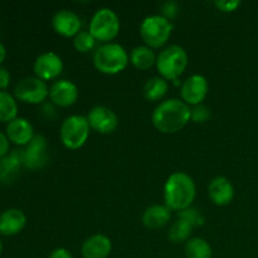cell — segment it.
Instances as JSON below:
<instances>
[{
	"instance_id": "obj_1",
	"label": "cell",
	"mask_w": 258,
	"mask_h": 258,
	"mask_svg": "<svg viewBox=\"0 0 258 258\" xmlns=\"http://www.w3.org/2000/svg\"><path fill=\"white\" fill-rule=\"evenodd\" d=\"M151 121L161 134L179 133L190 121V107L184 101L169 98L156 106Z\"/></svg>"
},
{
	"instance_id": "obj_2",
	"label": "cell",
	"mask_w": 258,
	"mask_h": 258,
	"mask_svg": "<svg viewBox=\"0 0 258 258\" xmlns=\"http://www.w3.org/2000/svg\"><path fill=\"white\" fill-rule=\"evenodd\" d=\"M197 196V186L193 178L184 171L173 173L164 186L165 206L170 211L181 212L191 207Z\"/></svg>"
},
{
	"instance_id": "obj_3",
	"label": "cell",
	"mask_w": 258,
	"mask_h": 258,
	"mask_svg": "<svg viewBox=\"0 0 258 258\" xmlns=\"http://www.w3.org/2000/svg\"><path fill=\"white\" fill-rule=\"evenodd\" d=\"M130 62V55L122 45L117 43H105L96 49L93 64L98 72L115 76L125 71Z\"/></svg>"
},
{
	"instance_id": "obj_4",
	"label": "cell",
	"mask_w": 258,
	"mask_h": 258,
	"mask_svg": "<svg viewBox=\"0 0 258 258\" xmlns=\"http://www.w3.org/2000/svg\"><path fill=\"white\" fill-rule=\"evenodd\" d=\"M188 67V53L180 45H169L160 50L156 58V68L166 81H178Z\"/></svg>"
},
{
	"instance_id": "obj_5",
	"label": "cell",
	"mask_w": 258,
	"mask_h": 258,
	"mask_svg": "<svg viewBox=\"0 0 258 258\" xmlns=\"http://www.w3.org/2000/svg\"><path fill=\"white\" fill-rule=\"evenodd\" d=\"M173 32V23L163 15H150L140 25V35L145 45L151 49L161 48L168 43Z\"/></svg>"
},
{
	"instance_id": "obj_6",
	"label": "cell",
	"mask_w": 258,
	"mask_h": 258,
	"mask_svg": "<svg viewBox=\"0 0 258 258\" xmlns=\"http://www.w3.org/2000/svg\"><path fill=\"white\" fill-rule=\"evenodd\" d=\"M90 130V123L86 116L72 115L66 118L60 126V141L70 150H78L88 140Z\"/></svg>"
},
{
	"instance_id": "obj_7",
	"label": "cell",
	"mask_w": 258,
	"mask_h": 258,
	"mask_svg": "<svg viewBox=\"0 0 258 258\" xmlns=\"http://www.w3.org/2000/svg\"><path fill=\"white\" fill-rule=\"evenodd\" d=\"M88 32L98 42L111 43L120 32V19L112 9L101 8L93 14Z\"/></svg>"
},
{
	"instance_id": "obj_8",
	"label": "cell",
	"mask_w": 258,
	"mask_h": 258,
	"mask_svg": "<svg viewBox=\"0 0 258 258\" xmlns=\"http://www.w3.org/2000/svg\"><path fill=\"white\" fill-rule=\"evenodd\" d=\"M14 95L18 100L23 101V102L37 105V103H42L43 101H45V98L49 96V87L47 86L45 81L40 80V78L25 77L15 85Z\"/></svg>"
},
{
	"instance_id": "obj_9",
	"label": "cell",
	"mask_w": 258,
	"mask_h": 258,
	"mask_svg": "<svg viewBox=\"0 0 258 258\" xmlns=\"http://www.w3.org/2000/svg\"><path fill=\"white\" fill-rule=\"evenodd\" d=\"M208 81L202 75H193L186 78L180 87L181 101L190 106L202 105L208 95Z\"/></svg>"
},
{
	"instance_id": "obj_10",
	"label": "cell",
	"mask_w": 258,
	"mask_h": 258,
	"mask_svg": "<svg viewBox=\"0 0 258 258\" xmlns=\"http://www.w3.org/2000/svg\"><path fill=\"white\" fill-rule=\"evenodd\" d=\"M86 117L90 127L102 135H110L118 127L117 115L106 106H96L91 108Z\"/></svg>"
},
{
	"instance_id": "obj_11",
	"label": "cell",
	"mask_w": 258,
	"mask_h": 258,
	"mask_svg": "<svg viewBox=\"0 0 258 258\" xmlns=\"http://www.w3.org/2000/svg\"><path fill=\"white\" fill-rule=\"evenodd\" d=\"M48 161L47 139L42 135H34L25 150H23V164L28 169L37 170L43 168Z\"/></svg>"
},
{
	"instance_id": "obj_12",
	"label": "cell",
	"mask_w": 258,
	"mask_h": 258,
	"mask_svg": "<svg viewBox=\"0 0 258 258\" xmlns=\"http://www.w3.org/2000/svg\"><path fill=\"white\" fill-rule=\"evenodd\" d=\"M35 76L43 81H50L57 78L63 71V60L57 53L45 52L38 55L33 64Z\"/></svg>"
},
{
	"instance_id": "obj_13",
	"label": "cell",
	"mask_w": 258,
	"mask_h": 258,
	"mask_svg": "<svg viewBox=\"0 0 258 258\" xmlns=\"http://www.w3.org/2000/svg\"><path fill=\"white\" fill-rule=\"evenodd\" d=\"M80 96L78 87L68 80L55 81L49 88V98L53 105L59 107H70L75 105Z\"/></svg>"
},
{
	"instance_id": "obj_14",
	"label": "cell",
	"mask_w": 258,
	"mask_h": 258,
	"mask_svg": "<svg viewBox=\"0 0 258 258\" xmlns=\"http://www.w3.org/2000/svg\"><path fill=\"white\" fill-rule=\"evenodd\" d=\"M80 17L71 10L62 9L53 15L52 27L57 34L66 38H75L81 32Z\"/></svg>"
},
{
	"instance_id": "obj_15",
	"label": "cell",
	"mask_w": 258,
	"mask_h": 258,
	"mask_svg": "<svg viewBox=\"0 0 258 258\" xmlns=\"http://www.w3.org/2000/svg\"><path fill=\"white\" fill-rule=\"evenodd\" d=\"M209 199L218 207H226L234 198V186L226 176H216L208 185Z\"/></svg>"
},
{
	"instance_id": "obj_16",
	"label": "cell",
	"mask_w": 258,
	"mask_h": 258,
	"mask_svg": "<svg viewBox=\"0 0 258 258\" xmlns=\"http://www.w3.org/2000/svg\"><path fill=\"white\" fill-rule=\"evenodd\" d=\"M112 251V242L105 234H93L83 242L81 253L83 258H107Z\"/></svg>"
},
{
	"instance_id": "obj_17",
	"label": "cell",
	"mask_w": 258,
	"mask_h": 258,
	"mask_svg": "<svg viewBox=\"0 0 258 258\" xmlns=\"http://www.w3.org/2000/svg\"><path fill=\"white\" fill-rule=\"evenodd\" d=\"M23 164V150H13L0 159V183L12 184L19 176Z\"/></svg>"
},
{
	"instance_id": "obj_18",
	"label": "cell",
	"mask_w": 258,
	"mask_h": 258,
	"mask_svg": "<svg viewBox=\"0 0 258 258\" xmlns=\"http://www.w3.org/2000/svg\"><path fill=\"white\" fill-rule=\"evenodd\" d=\"M7 136L17 145H28L34 138V130L27 118L17 117L8 122Z\"/></svg>"
},
{
	"instance_id": "obj_19",
	"label": "cell",
	"mask_w": 258,
	"mask_h": 258,
	"mask_svg": "<svg viewBox=\"0 0 258 258\" xmlns=\"http://www.w3.org/2000/svg\"><path fill=\"white\" fill-rule=\"evenodd\" d=\"M27 224V217L22 209L10 208L0 214V233L4 236H14L22 232Z\"/></svg>"
},
{
	"instance_id": "obj_20",
	"label": "cell",
	"mask_w": 258,
	"mask_h": 258,
	"mask_svg": "<svg viewBox=\"0 0 258 258\" xmlns=\"http://www.w3.org/2000/svg\"><path fill=\"white\" fill-rule=\"evenodd\" d=\"M171 218V211L166 206L155 204L145 209L143 214V223L149 229H160L168 224Z\"/></svg>"
},
{
	"instance_id": "obj_21",
	"label": "cell",
	"mask_w": 258,
	"mask_h": 258,
	"mask_svg": "<svg viewBox=\"0 0 258 258\" xmlns=\"http://www.w3.org/2000/svg\"><path fill=\"white\" fill-rule=\"evenodd\" d=\"M156 55L151 48L148 45H139L135 47L130 53V62L135 68L140 71L150 70L156 64Z\"/></svg>"
},
{
	"instance_id": "obj_22",
	"label": "cell",
	"mask_w": 258,
	"mask_h": 258,
	"mask_svg": "<svg viewBox=\"0 0 258 258\" xmlns=\"http://www.w3.org/2000/svg\"><path fill=\"white\" fill-rule=\"evenodd\" d=\"M169 83L163 77H153L146 81L144 86V96L150 102H158L163 100L168 93Z\"/></svg>"
},
{
	"instance_id": "obj_23",
	"label": "cell",
	"mask_w": 258,
	"mask_h": 258,
	"mask_svg": "<svg viewBox=\"0 0 258 258\" xmlns=\"http://www.w3.org/2000/svg\"><path fill=\"white\" fill-rule=\"evenodd\" d=\"M185 256L186 258H212L213 251L208 241L201 237L190 238L185 243Z\"/></svg>"
},
{
	"instance_id": "obj_24",
	"label": "cell",
	"mask_w": 258,
	"mask_h": 258,
	"mask_svg": "<svg viewBox=\"0 0 258 258\" xmlns=\"http://www.w3.org/2000/svg\"><path fill=\"white\" fill-rule=\"evenodd\" d=\"M18 105L15 98L7 91H0V121L10 122L17 118Z\"/></svg>"
},
{
	"instance_id": "obj_25",
	"label": "cell",
	"mask_w": 258,
	"mask_h": 258,
	"mask_svg": "<svg viewBox=\"0 0 258 258\" xmlns=\"http://www.w3.org/2000/svg\"><path fill=\"white\" fill-rule=\"evenodd\" d=\"M191 233H193V227L185 222L184 219L179 218L173 226L170 227L169 231V239L173 243H183V242H188L190 239Z\"/></svg>"
},
{
	"instance_id": "obj_26",
	"label": "cell",
	"mask_w": 258,
	"mask_h": 258,
	"mask_svg": "<svg viewBox=\"0 0 258 258\" xmlns=\"http://www.w3.org/2000/svg\"><path fill=\"white\" fill-rule=\"evenodd\" d=\"M96 39L88 30H81L75 38H73V45L76 50L80 53H88L95 48Z\"/></svg>"
},
{
	"instance_id": "obj_27",
	"label": "cell",
	"mask_w": 258,
	"mask_h": 258,
	"mask_svg": "<svg viewBox=\"0 0 258 258\" xmlns=\"http://www.w3.org/2000/svg\"><path fill=\"white\" fill-rule=\"evenodd\" d=\"M178 217L180 219H184L185 222H188V223L190 224L193 228H194V227L203 226L204 222H206L203 214H202L201 212H199L197 208H191V207H189V208H186V209H184V211L179 212Z\"/></svg>"
},
{
	"instance_id": "obj_28",
	"label": "cell",
	"mask_w": 258,
	"mask_h": 258,
	"mask_svg": "<svg viewBox=\"0 0 258 258\" xmlns=\"http://www.w3.org/2000/svg\"><path fill=\"white\" fill-rule=\"evenodd\" d=\"M211 108L206 105H197L193 106L190 110V120H193L197 123H204L211 118Z\"/></svg>"
},
{
	"instance_id": "obj_29",
	"label": "cell",
	"mask_w": 258,
	"mask_h": 258,
	"mask_svg": "<svg viewBox=\"0 0 258 258\" xmlns=\"http://www.w3.org/2000/svg\"><path fill=\"white\" fill-rule=\"evenodd\" d=\"M214 5L221 12L232 13L241 5V2H238V0H231V2L229 0H217V2H214Z\"/></svg>"
},
{
	"instance_id": "obj_30",
	"label": "cell",
	"mask_w": 258,
	"mask_h": 258,
	"mask_svg": "<svg viewBox=\"0 0 258 258\" xmlns=\"http://www.w3.org/2000/svg\"><path fill=\"white\" fill-rule=\"evenodd\" d=\"M178 3L166 2L165 4H163V17L171 22V19H174L176 17V14H178Z\"/></svg>"
},
{
	"instance_id": "obj_31",
	"label": "cell",
	"mask_w": 258,
	"mask_h": 258,
	"mask_svg": "<svg viewBox=\"0 0 258 258\" xmlns=\"http://www.w3.org/2000/svg\"><path fill=\"white\" fill-rule=\"evenodd\" d=\"M9 141L10 140L7 136V134L0 131V159L8 155V151H9Z\"/></svg>"
},
{
	"instance_id": "obj_32",
	"label": "cell",
	"mask_w": 258,
	"mask_h": 258,
	"mask_svg": "<svg viewBox=\"0 0 258 258\" xmlns=\"http://www.w3.org/2000/svg\"><path fill=\"white\" fill-rule=\"evenodd\" d=\"M10 83V73L7 68L0 67V90H4Z\"/></svg>"
},
{
	"instance_id": "obj_33",
	"label": "cell",
	"mask_w": 258,
	"mask_h": 258,
	"mask_svg": "<svg viewBox=\"0 0 258 258\" xmlns=\"http://www.w3.org/2000/svg\"><path fill=\"white\" fill-rule=\"evenodd\" d=\"M48 258H73V256L67 248H55L50 252Z\"/></svg>"
},
{
	"instance_id": "obj_34",
	"label": "cell",
	"mask_w": 258,
	"mask_h": 258,
	"mask_svg": "<svg viewBox=\"0 0 258 258\" xmlns=\"http://www.w3.org/2000/svg\"><path fill=\"white\" fill-rule=\"evenodd\" d=\"M5 55H7V49H5L4 44L0 42V63L5 59Z\"/></svg>"
},
{
	"instance_id": "obj_35",
	"label": "cell",
	"mask_w": 258,
	"mask_h": 258,
	"mask_svg": "<svg viewBox=\"0 0 258 258\" xmlns=\"http://www.w3.org/2000/svg\"><path fill=\"white\" fill-rule=\"evenodd\" d=\"M3 251V243H2V239H0V253H2Z\"/></svg>"
}]
</instances>
